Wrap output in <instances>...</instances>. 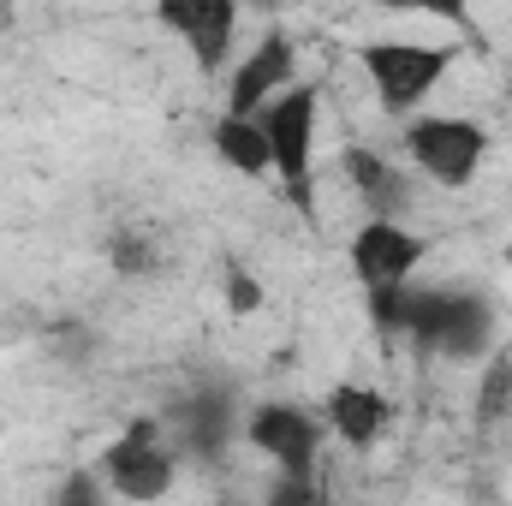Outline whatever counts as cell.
<instances>
[{
	"label": "cell",
	"mask_w": 512,
	"mask_h": 506,
	"mask_svg": "<svg viewBox=\"0 0 512 506\" xmlns=\"http://www.w3.org/2000/svg\"><path fill=\"white\" fill-rule=\"evenodd\" d=\"M173 471H179V453L161 441V423L155 417H131L126 435L102 453V483L131 506H149L173 489Z\"/></svg>",
	"instance_id": "obj_1"
},
{
	"label": "cell",
	"mask_w": 512,
	"mask_h": 506,
	"mask_svg": "<svg viewBox=\"0 0 512 506\" xmlns=\"http://www.w3.org/2000/svg\"><path fill=\"white\" fill-rule=\"evenodd\" d=\"M405 155H411L435 185L459 191V185L477 179V167H483V155H489V131L477 126V120H465V114H423V120L405 126Z\"/></svg>",
	"instance_id": "obj_2"
},
{
	"label": "cell",
	"mask_w": 512,
	"mask_h": 506,
	"mask_svg": "<svg viewBox=\"0 0 512 506\" xmlns=\"http://www.w3.org/2000/svg\"><path fill=\"white\" fill-rule=\"evenodd\" d=\"M358 60H364V72H370L387 114H411L441 84V72L453 66V48H435V42H370Z\"/></svg>",
	"instance_id": "obj_3"
},
{
	"label": "cell",
	"mask_w": 512,
	"mask_h": 506,
	"mask_svg": "<svg viewBox=\"0 0 512 506\" xmlns=\"http://www.w3.org/2000/svg\"><path fill=\"white\" fill-rule=\"evenodd\" d=\"M262 131H268L274 173H280L286 197L304 203L310 197V167H316V90L310 84H292L286 96H274L262 108Z\"/></svg>",
	"instance_id": "obj_4"
},
{
	"label": "cell",
	"mask_w": 512,
	"mask_h": 506,
	"mask_svg": "<svg viewBox=\"0 0 512 506\" xmlns=\"http://www.w3.org/2000/svg\"><path fill=\"white\" fill-rule=\"evenodd\" d=\"M292 78H298V48H292L286 30H268L251 54L239 60V72L227 84V114L233 120H262V108L292 90Z\"/></svg>",
	"instance_id": "obj_5"
},
{
	"label": "cell",
	"mask_w": 512,
	"mask_h": 506,
	"mask_svg": "<svg viewBox=\"0 0 512 506\" xmlns=\"http://www.w3.org/2000/svg\"><path fill=\"white\" fill-rule=\"evenodd\" d=\"M245 441H251L256 453H268L280 471H292V477H316V447H322V429H316V417L310 411H298V405H256L251 417H245Z\"/></svg>",
	"instance_id": "obj_6"
},
{
	"label": "cell",
	"mask_w": 512,
	"mask_h": 506,
	"mask_svg": "<svg viewBox=\"0 0 512 506\" xmlns=\"http://www.w3.org/2000/svg\"><path fill=\"white\" fill-rule=\"evenodd\" d=\"M161 30H179L197 72H221L227 66V48H233V30H239V6L233 0H161L155 6Z\"/></svg>",
	"instance_id": "obj_7"
},
{
	"label": "cell",
	"mask_w": 512,
	"mask_h": 506,
	"mask_svg": "<svg viewBox=\"0 0 512 506\" xmlns=\"http://www.w3.org/2000/svg\"><path fill=\"white\" fill-rule=\"evenodd\" d=\"M423 256H429V239H417L405 221H364L352 239V274L364 286H399L417 274Z\"/></svg>",
	"instance_id": "obj_8"
},
{
	"label": "cell",
	"mask_w": 512,
	"mask_h": 506,
	"mask_svg": "<svg viewBox=\"0 0 512 506\" xmlns=\"http://www.w3.org/2000/svg\"><path fill=\"white\" fill-rule=\"evenodd\" d=\"M429 352H441L447 364H489V352H495V304H489L483 292L453 286L447 316H441Z\"/></svg>",
	"instance_id": "obj_9"
},
{
	"label": "cell",
	"mask_w": 512,
	"mask_h": 506,
	"mask_svg": "<svg viewBox=\"0 0 512 506\" xmlns=\"http://www.w3.org/2000/svg\"><path fill=\"white\" fill-rule=\"evenodd\" d=\"M173 435L185 441L191 459H221V447L233 441V393L227 387H197L191 399L173 405Z\"/></svg>",
	"instance_id": "obj_10"
},
{
	"label": "cell",
	"mask_w": 512,
	"mask_h": 506,
	"mask_svg": "<svg viewBox=\"0 0 512 506\" xmlns=\"http://www.w3.org/2000/svg\"><path fill=\"white\" fill-rule=\"evenodd\" d=\"M340 167H346L352 191L364 197L370 221H399V215H405V179H399V167H393V161H382V155H376V149H364V143H352V149L340 155Z\"/></svg>",
	"instance_id": "obj_11"
},
{
	"label": "cell",
	"mask_w": 512,
	"mask_h": 506,
	"mask_svg": "<svg viewBox=\"0 0 512 506\" xmlns=\"http://www.w3.org/2000/svg\"><path fill=\"white\" fill-rule=\"evenodd\" d=\"M387 399L376 387H358V381H346V387H334L328 393V429L346 441V447H376L387 429Z\"/></svg>",
	"instance_id": "obj_12"
},
{
	"label": "cell",
	"mask_w": 512,
	"mask_h": 506,
	"mask_svg": "<svg viewBox=\"0 0 512 506\" xmlns=\"http://www.w3.org/2000/svg\"><path fill=\"white\" fill-rule=\"evenodd\" d=\"M215 155H221L233 173H245V179L274 173V149H268L262 120H233V114H221V120H215Z\"/></svg>",
	"instance_id": "obj_13"
},
{
	"label": "cell",
	"mask_w": 512,
	"mask_h": 506,
	"mask_svg": "<svg viewBox=\"0 0 512 506\" xmlns=\"http://www.w3.org/2000/svg\"><path fill=\"white\" fill-rule=\"evenodd\" d=\"M507 411H512V352L483 364V381H477V411H471V417H477V429H495Z\"/></svg>",
	"instance_id": "obj_14"
},
{
	"label": "cell",
	"mask_w": 512,
	"mask_h": 506,
	"mask_svg": "<svg viewBox=\"0 0 512 506\" xmlns=\"http://www.w3.org/2000/svg\"><path fill=\"white\" fill-rule=\"evenodd\" d=\"M411 292H417V280H399V286H370V322L382 328V334H405V322H411Z\"/></svg>",
	"instance_id": "obj_15"
},
{
	"label": "cell",
	"mask_w": 512,
	"mask_h": 506,
	"mask_svg": "<svg viewBox=\"0 0 512 506\" xmlns=\"http://www.w3.org/2000/svg\"><path fill=\"white\" fill-rule=\"evenodd\" d=\"M108 262H114V274L143 280V274L161 268V251H155V239H143V233H114V239H108Z\"/></svg>",
	"instance_id": "obj_16"
},
{
	"label": "cell",
	"mask_w": 512,
	"mask_h": 506,
	"mask_svg": "<svg viewBox=\"0 0 512 506\" xmlns=\"http://www.w3.org/2000/svg\"><path fill=\"white\" fill-rule=\"evenodd\" d=\"M227 310L233 316H256L262 310V286H256V274L245 262H227Z\"/></svg>",
	"instance_id": "obj_17"
},
{
	"label": "cell",
	"mask_w": 512,
	"mask_h": 506,
	"mask_svg": "<svg viewBox=\"0 0 512 506\" xmlns=\"http://www.w3.org/2000/svg\"><path fill=\"white\" fill-rule=\"evenodd\" d=\"M54 506H108V483H102V471H72V477L60 483Z\"/></svg>",
	"instance_id": "obj_18"
},
{
	"label": "cell",
	"mask_w": 512,
	"mask_h": 506,
	"mask_svg": "<svg viewBox=\"0 0 512 506\" xmlns=\"http://www.w3.org/2000/svg\"><path fill=\"white\" fill-rule=\"evenodd\" d=\"M262 506H322V495H316V477H292V471H280V477L268 483Z\"/></svg>",
	"instance_id": "obj_19"
}]
</instances>
